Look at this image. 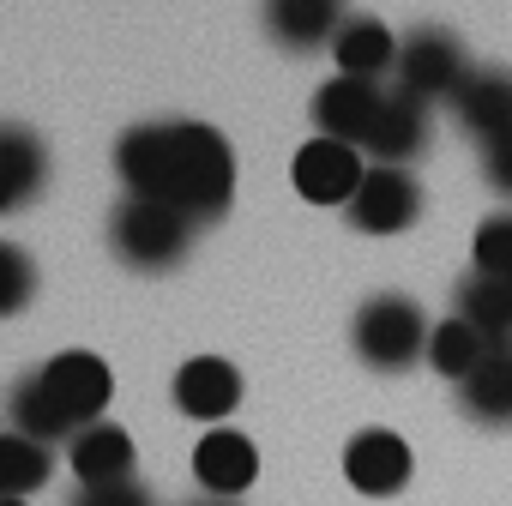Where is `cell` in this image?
<instances>
[{
  "mask_svg": "<svg viewBox=\"0 0 512 506\" xmlns=\"http://www.w3.org/2000/svg\"><path fill=\"white\" fill-rule=\"evenodd\" d=\"M115 175L127 199L169 205L199 229L217 223L235 199V151L205 121H139L115 139Z\"/></svg>",
  "mask_w": 512,
  "mask_h": 506,
  "instance_id": "1",
  "label": "cell"
},
{
  "mask_svg": "<svg viewBox=\"0 0 512 506\" xmlns=\"http://www.w3.org/2000/svg\"><path fill=\"white\" fill-rule=\"evenodd\" d=\"M193 235H199L193 217H181L169 205H151V199H121L109 211V253L127 272H145V278L175 272L193 253Z\"/></svg>",
  "mask_w": 512,
  "mask_h": 506,
  "instance_id": "2",
  "label": "cell"
},
{
  "mask_svg": "<svg viewBox=\"0 0 512 506\" xmlns=\"http://www.w3.org/2000/svg\"><path fill=\"white\" fill-rule=\"evenodd\" d=\"M428 338H434V326H428L422 302H410L398 290L368 296L350 320V350L380 374H404V368L428 362Z\"/></svg>",
  "mask_w": 512,
  "mask_h": 506,
  "instance_id": "3",
  "label": "cell"
},
{
  "mask_svg": "<svg viewBox=\"0 0 512 506\" xmlns=\"http://www.w3.org/2000/svg\"><path fill=\"white\" fill-rule=\"evenodd\" d=\"M31 374H37L43 398L55 404V416L73 428V440H79L85 428H97L103 410H109V398H115V374H109V362H103L97 350H61V356H49V362L31 368Z\"/></svg>",
  "mask_w": 512,
  "mask_h": 506,
  "instance_id": "4",
  "label": "cell"
},
{
  "mask_svg": "<svg viewBox=\"0 0 512 506\" xmlns=\"http://www.w3.org/2000/svg\"><path fill=\"white\" fill-rule=\"evenodd\" d=\"M464 79H470V61H464V49H458L452 31L422 25V31L404 37L398 67H392V91H404V97H416V103L434 109V103H452L464 91Z\"/></svg>",
  "mask_w": 512,
  "mask_h": 506,
  "instance_id": "5",
  "label": "cell"
},
{
  "mask_svg": "<svg viewBox=\"0 0 512 506\" xmlns=\"http://www.w3.org/2000/svg\"><path fill=\"white\" fill-rule=\"evenodd\" d=\"M344 217H350V229H362V235H404V229L422 217V181H416L410 169L374 163L368 181L356 187V199L344 205Z\"/></svg>",
  "mask_w": 512,
  "mask_h": 506,
  "instance_id": "6",
  "label": "cell"
},
{
  "mask_svg": "<svg viewBox=\"0 0 512 506\" xmlns=\"http://www.w3.org/2000/svg\"><path fill=\"white\" fill-rule=\"evenodd\" d=\"M410 470H416V452H410V440L392 434V428H362V434L344 446V482H350L356 494H368V500L404 494Z\"/></svg>",
  "mask_w": 512,
  "mask_h": 506,
  "instance_id": "7",
  "label": "cell"
},
{
  "mask_svg": "<svg viewBox=\"0 0 512 506\" xmlns=\"http://www.w3.org/2000/svg\"><path fill=\"white\" fill-rule=\"evenodd\" d=\"M380 109H386V85H368V79H344L338 73V79H326L314 91V127H320V139H338V145H356V151H368Z\"/></svg>",
  "mask_w": 512,
  "mask_h": 506,
  "instance_id": "8",
  "label": "cell"
},
{
  "mask_svg": "<svg viewBox=\"0 0 512 506\" xmlns=\"http://www.w3.org/2000/svg\"><path fill=\"white\" fill-rule=\"evenodd\" d=\"M290 181H296V193H302L308 205H350L356 187L368 181V169H362V151H356V145H338V139H320V133H314V139L296 151Z\"/></svg>",
  "mask_w": 512,
  "mask_h": 506,
  "instance_id": "9",
  "label": "cell"
},
{
  "mask_svg": "<svg viewBox=\"0 0 512 506\" xmlns=\"http://www.w3.org/2000/svg\"><path fill=\"white\" fill-rule=\"evenodd\" d=\"M350 19H356L350 0H266V37H272L284 55L332 49Z\"/></svg>",
  "mask_w": 512,
  "mask_h": 506,
  "instance_id": "10",
  "label": "cell"
},
{
  "mask_svg": "<svg viewBox=\"0 0 512 506\" xmlns=\"http://www.w3.org/2000/svg\"><path fill=\"white\" fill-rule=\"evenodd\" d=\"M193 476L205 488V500H241L260 476V446H253L241 428H211L193 446Z\"/></svg>",
  "mask_w": 512,
  "mask_h": 506,
  "instance_id": "11",
  "label": "cell"
},
{
  "mask_svg": "<svg viewBox=\"0 0 512 506\" xmlns=\"http://www.w3.org/2000/svg\"><path fill=\"white\" fill-rule=\"evenodd\" d=\"M241 404V374L223 356H187L175 368V410L187 422H211L223 428V416Z\"/></svg>",
  "mask_w": 512,
  "mask_h": 506,
  "instance_id": "12",
  "label": "cell"
},
{
  "mask_svg": "<svg viewBox=\"0 0 512 506\" xmlns=\"http://www.w3.org/2000/svg\"><path fill=\"white\" fill-rule=\"evenodd\" d=\"M452 115L476 145H494L500 133H512V73L506 67H470L464 91L452 97Z\"/></svg>",
  "mask_w": 512,
  "mask_h": 506,
  "instance_id": "13",
  "label": "cell"
},
{
  "mask_svg": "<svg viewBox=\"0 0 512 506\" xmlns=\"http://www.w3.org/2000/svg\"><path fill=\"white\" fill-rule=\"evenodd\" d=\"M434 127H428V103L404 97V91H386V109L374 121V139H368V157L386 163V169H410L422 151H428Z\"/></svg>",
  "mask_w": 512,
  "mask_h": 506,
  "instance_id": "14",
  "label": "cell"
},
{
  "mask_svg": "<svg viewBox=\"0 0 512 506\" xmlns=\"http://www.w3.org/2000/svg\"><path fill=\"white\" fill-rule=\"evenodd\" d=\"M49 181V145L31 127L0 133V211H25Z\"/></svg>",
  "mask_w": 512,
  "mask_h": 506,
  "instance_id": "15",
  "label": "cell"
},
{
  "mask_svg": "<svg viewBox=\"0 0 512 506\" xmlns=\"http://www.w3.org/2000/svg\"><path fill=\"white\" fill-rule=\"evenodd\" d=\"M67 464L79 476V488H103V482H133V434L115 428V422H97L85 428L73 446H67Z\"/></svg>",
  "mask_w": 512,
  "mask_h": 506,
  "instance_id": "16",
  "label": "cell"
},
{
  "mask_svg": "<svg viewBox=\"0 0 512 506\" xmlns=\"http://www.w3.org/2000/svg\"><path fill=\"white\" fill-rule=\"evenodd\" d=\"M398 37L380 25V19H368V13H356L344 31H338V43H332V55H338V73L344 79H368V85H380L392 67H398Z\"/></svg>",
  "mask_w": 512,
  "mask_h": 506,
  "instance_id": "17",
  "label": "cell"
},
{
  "mask_svg": "<svg viewBox=\"0 0 512 506\" xmlns=\"http://www.w3.org/2000/svg\"><path fill=\"white\" fill-rule=\"evenodd\" d=\"M458 410L476 428H512V344H494L488 362L458 386Z\"/></svg>",
  "mask_w": 512,
  "mask_h": 506,
  "instance_id": "18",
  "label": "cell"
},
{
  "mask_svg": "<svg viewBox=\"0 0 512 506\" xmlns=\"http://www.w3.org/2000/svg\"><path fill=\"white\" fill-rule=\"evenodd\" d=\"M452 314H458V320H470L482 338L512 344V284H506V278L470 272V278L452 290Z\"/></svg>",
  "mask_w": 512,
  "mask_h": 506,
  "instance_id": "19",
  "label": "cell"
},
{
  "mask_svg": "<svg viewBox=\"0 0 512 506\" xmlns=\"http://www.w3.org/2000/svg\"><path fill=\"white\" fill-rule=\"evenodd\" d=\"M488 350H494V338H482L470 320H440L434 326V338H428V368L440 374V380H452V386H464L482 362H488Z\"/></svg>",
  "mask_w": 512,
  "mask_h": 506,
  "instance_id": "20",
  "label": "cell"
},
{
  "mask_svg": "<svg viewBox=\"0 0 512 506\" xmlns=\"http://www.w3.org/2000/svg\"><path fill=\"white\" fill-rule=\"evenodd\" d=\"M7 428L13 434H25V440H43V446H73V428L55 416V404L43 398V386H37V374H19L13 386H7Z\"/></svg>",
  "mask_w": 512,
  "mask_h": 506,
  "instance_id": "21",
  "label": "cell"
},
{
  "mask_svg": "<svg viewBox=\"0 0 512 506\" xmlns=\"http://www.w3.org/2000/svg\"><path fill=\"white\" fill-rule=\"evenodd\" d=\"M49 470H55V446H43V440H25V434H0V494L7 500H25V494H37L43 482H49Z\"/></svg>",
  "mask_w": 512,
  "mask_h": 506,
  "instance_id": "22",
  "label": "cell"
},
{
  "mask_svg": "<svg viewBox=\"0 0 512 506\" xmlns=\"http://www.w3.org/2000/svg\"><path fill=\"white\" fill-rule=\"evenodd\" d=\"M470 260H476V272L512 284V211L482 217V229H476V241H470Z\"/></svg>",
  "mask_w": 512,
  "mask_h": 506,
  "instance_id": "23",
  "label": "cell"
},
{
  "mask_svg": "<svg viewBox=\"0 0 512 506\" xmlns=\"http://www.w3.org/2000/svg\"><path fill=\"white\" fill-rule=\"evenodd\" d=\"M37 290V272H31V253L13 247V241H0V320H13Z\"/></svg>",
  "mask_w": 512,
  "mask_h": 506,
  "instance_id": "24",
  "label": "cell"
},
{
  "mask_svg": "<svg viewBox=\"0 0 512 506\" xmlns=\"http://www.w3.org/2000/svg\"><path fill=\"white\" fill-rule=\"evenodd\" d=\"M67 506H157L151 488L133 476V482H103V488H79Z\"/></svg>",
  "mask_w": 512,
  "mask_h": 506,
  "instance_id": "25",
  "label": "cell"
},
{
  "mask_svg": "<svg viewBox=\"0 0 512 506\" xmlns=\"http://www.w3.org/2000/svg\"><path fill=\"white\" fill-rule=\"evenodd\" d=\"M482 181L500 199H512V133H500L494 145H482Z\"/></svg>",
  "mask_w": 512,
  "mask_h": 506,
  "instance_id": "26",
  "label": "cell"
},
{
  "mask_svg": "<svg viewBox=\"0 0 512 506\" xmlns=\"http://www.w3.org/2000/svg\"><path fill=\"white\" fill-rule=\"evenodd\" d=\"M193 506H235V500H193Z\"/></svg>",
  "mask_w": 512,
  "mask_h": 506,
  "instance_id": "27",
  "label": "cell"
},
{
  "mask_svg": "<svg viewBox=\"0 0 512 506\" xmlns=\"http://www.w3.org/2000/svg\"><path fill=\"white\" fill-rule=\"evenodd\" d=\"M0 506H25V500H7V494H0Z\"/></svg>",
  "mask_w": 512,
  "mask_h": 506,
  "instance_id": "28",
  "label": "cell"
}]
</instances>
